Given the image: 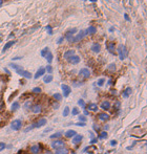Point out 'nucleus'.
<instances>
[{
    "mask_svg": "<svg viewBox=\"0 0 147 154\" xmlns=\"http://www.w3.org/2000/svg\"><path fill=\"white\" fill-rule=\"evenodd\" d=\"M131 92H132V89L130 87H127V88H125V90L123 91V98H128L129 95L131 94Z\"/></svg>",
    "mask_w": 147,
    "mask_h": 154,
    "instance_id": "obj_21",
    "label": "nucleus"
},
{
    "mask_svg": "<svg viewBox=\"0 0 147 154\" xmlns=\"http://www.w3.org/2000/svg\"><path fill=\"white\" fill-rule=\"evenodd\" d=\"M45 71H47L48 73H52L53 72V67L51 66V64H48L46 67H45Z\"/></svg>",
    "mask_w": 147,
    "mask_h": 154,
    "instance_id": "obj_40",
    "label": "nucleus"
},
{
    "mask_svg": "<svg viewBox=\"0 0 147 154\" xmlns=\"http://www.w3.org/2000/svg\"><path fill=\"white\" fill-rule=\"evenodd\" d=\"M14 44H15V41H8V42L5 44V45H4V47L2 48V52H5V51L8 49V48L12 47L13 45H14Z\"/></svg>",
    "mask_w": 147,
    "mask_h": 154,
    "instance_id": "obj_22",
    "label": "nucleus"
},
{
    "mask_svg": "<svg viewBox=\"0 0 147 154\" xmlns=\"http://www.w3.org/2000/svg\"><path fill=\"white\" fill-rule=\"evenodd\" d=\"M44 73H45V68H44V67H40L37 70V72L35 73V79H39L40 77L44 76Z\"/></svg>",
    "mask_w": 147,
    "mask_h": 154,
    "instance_id": "obj_14",
    "label": "nucleus"
},
{
    "mask_svg": "<svg viewBox=\"0 0 147 154\" xmlns=\"http://www.w3.org/2000/svg\"><path fill=\"white\" fill-rule=\"evenodd\" d=\"M108 129H109V126H108V125H105V126H104V131L108 130Z\"/></svg>",
    "mask_w": 147,
    "mask_h": 154,
    "instance_id": "obj_51",
    "label": "nucleus"
},
{
    "mask_svg": "<svg viewBox=\"0 0 147 154\" xmlns=\"http://www.w3.org/2000/svg\"><path fill=\"white\" fill-rule=\"evenodd\" d=\"M45 29L47 30L48 35H53V27H52L51 25H47V26H45Z\"/></svg>",
    "mask_w": 147,
    "mask_h": 154,
    "instance_id": "obj_39",
    "label": "nucleus"
},
{
    "mask_svg": "<svg viewBox=\"0 0 147 154\" xmlns=\"http://www.w3.org/2000/svg\"><path fill=\"white\" fill-rule=\"evenodd\" d=\"M110 145L113 147H115L116 145H117V140H115V139H113V140H110Z\"/></svg>",
    "mask_w": 147,
    "mask_h": 154,
    "instance_id": "obj_45",
    "label": "nucleus"
},
{
    "mask_svg": "<svg viewBox=\"0 0 147 154\" xmlns=\"http://www.w3.org/2000/svg\"><path fill=\"white\" fill-rule=\"evenodd\" d=\"M2 4H3V0H0V7H1Z\"/></svg>",
    "mask_w": 147,
    "mask_h": 154,
    "instance_id": "obj_56",
    "label": "nucleus"
},
{
    "mask_svg": "<svg viewBox=\"0 0 147 154\" xmlns=\"http://www.w3.org/2000/svg\"><path fill=\"white\" fill-rule=\"evenodd\" d=\"M62 136V132H56V133H53L51 136H50V138L52 139H57V138H59Z\"/></svg>",
    "mask_w": 147,
    "mask_h": 154,
    "instance_id": "obj_26",
    "label": "nucleus"
},
{
    "mask_svg": "<svg viewBox=\"0 0 147 154\" xmlns=\"http://www.w3.org/2000/svg\"><path fill=\"white\" fill-rule=\"evenodd\" d=\"M86 36V34H85V30H80V32L78 33V35H76V36H74L73 38V40L72 42L73 43H76V42H79V41H81L82 39Z\"/></svg>",
    "mask_w": 147,
    "mask_h": 154,
    "instance_id": "obj_5",
    "label": "nucleus"
},
{
    "mask_svg": "<svg viewBox=\"0 0 147 154\" xmlns=\"http://www.w3.org/2000/svg\"><path fill=\"white\" fill-rule=\"evenodd\" d=\"M107 69H108V71H111V72L116 71V64H115V63L109 64V65H108V67H107Z\"/></svg>",
    "mask_w": 147,
    "mask_h": 154,
    "instance_id": "obj_32",
    "label": "nucleus"
},
{
    "mask_svg": "<svg viewBox=\"0 0 147 154\" xmlns=\"http://www.w3.org/2000/svg\"><path fill=\"white\" fill-rule=\"evenodd\" d=\"M107 49L110 54H115V44L113 42H109L107 44Z\"/></svg>",
    "mask_w": 147,
    "mask_h": 154,
    "instance_id": "obj_25",
    "label": "nucleus"
},
{
    "mask_svg": "<svg viewBox=\"0 0 147 154\" xmlns=\"http://www.w3.org/2000/svg\"><path fill=\"white\" fill-rule=\"evenodd\" d=\"M53 99L56 100V101H61L62 95H61V93H55V94H53Z\"/></svg>",
    "mask_w": 147,
    "mask_h": 154,
    "instance_id": "obj_33",
    "label": "nucleus"
},
{
    "mask_svg": "<svg viewBox=\"0 0 147 154\" xmlns=\"http://www.w3.org/2000/svg\"><path fill=\"white\" fill-rule=\"evenodd\" d=\"M10 66H11L13 69H15V71L18 73L19 76L23 77L25 79H30V78H32V73H30L29 71H28V70H24L23 68L21 67V66L17 65V64H14V63H11Z\"/></svg>",
    "mask_w": 147,
    "mask_h": 154,
    "instance_id": "obj_1",
    "label": "nucleus"
},
{
    "mask_svg": "<svg viewBox=\"0 0 147 154\" xmlns=\"http://www.w3.org/2000/svg\"><path fill=\"white\" fill-rule=\"evenodd\" d=\"M53 81V76L52 74H46V76H43V82L48 84V83H51Z\"/></svg>",
    "mask_w": 147,
    "mask_h": 154,
    "instance_id": "obj_24",
    "label": "nucleus"
},
{
    "mask_svg": "<svg viewBox=\"0 0 147 154\" xmlns=\"http://www.w3.org/2000/svg\"><path fill=\"white\" fill-rule=\"evenodd\" d=\"M61 89H62V94H63L64 98H67L69 95V93L72 92V89H70V87L66 84H62L61 85Z\"/></svg>",
    "mask_w": 147,
    "mask_h": 154,
    "instance_id": "obj_7",
    "label": "nucleus"
},
{
    "mask_svg": "<svg viewBox=\"0 0 147 154\" xmlns=\"http://www.w3.org/2000/svg\"><path fill=\"white\" fill-rule=\"evenodd\" d=\"M67 61L70 63V64H73V65H76V64H78L80 62V57L77 56V55H74L72 57H69V58L67 59Z\"/></svg>",
    "mask_w": 147,
    "mask_h": 154,
    "instance_id": "obj_10",
    "label": "nucleus"
},
{
    "mask_svg": "<svg viewBox=\"0 0 147 154\" xmlns=\"http://www.w3.org/2000/svg\"><path fill=\"white\" fill-rule=\"evenodd\" d=\"M109 32H110V33L114 32V27H110V28H109Z\"/></svg>",
    "mask_w": 147,
    "mask_h": 154,
    "instance_id": "obj_57",
    "label": "nucleus"
},
{
    "mask_svg": "<svg viewBox=\"0 0 147 154\" xmlns=\"http://www.w3.org/2000/svg\"><path fill=\"white\" fill-rule=\"evenodd\" d=\"M24 154H28V153H24Z\"/></svg>",
    "mask_w": 147,
    "mask_h": 154,
    "instance_id": "obj_61",
    "label": "nucleus"
},
{
    "mask_svg": "<svg viewBox=\"0 0 147 154\" xmlns=\"http://www.w3.org/2000/svg\"><path fill=\"white\" fill-rule=\"evenodd\" d=\"M30 109H32V112L33 113H36L37 114V113H40V112L42 111V106H41V105H39V104H35V105H33Z\"/></svg>",
    "mask_w": 147,
    "mask_h": 154,
    "instance_id": "obj_11",
    "label": "nucleus"
},
{
    "mask_svg": "<svg viewBox=\"0 0 147 154\" xmlns=\"http://www.w3.org/2000/svg\"><path fill=\"white\" fill-rule=\"evenodd\" d=\"M53 107H54L55 109H57L58 107H59V104H58L57 102H55V103H54V105H53Z\"/></svg>",
    "mask_w": 147,
    "mask_h": 154,
    "instance_id": "obj_46",
    "label": "nucleus"
},
{
    "mask_svg": "<svg viewBox=\"0 0 147 154\" xmlns=\"http://www.w3.org/2000/svg\"><path fill=\"white\" fill-rule=\"evenodd\" d=\"M64 145H65L64 142H62L61 139H56L52 143V148L54 149V150H59V149L64 148Z\"/></svg>",
    "mask_w": 147,
    "mask_h": 154,
    "instance_id": "obj_3",
    "label": "nucleus"
},
{
    "mask_svg": "<svg viewBox=\"0 0 147 154\" xmlns=\"http://www.w3.org/2000/svg\"><path fill=\"white\" fill-rule=\"evenodd\" d=\"M72 154H76V153H72Z\"/></svg>",
    "mask_w": 147,
    "mask_h": 154,
    "instance_id": "obj_60",
    "label": "nucleus"
},
{
    "mask_svg": "<svg viewBox=\"0 0 147 154\" xmlns=\"http://www.w3.org/2000/svg\"><path fill=\"white\" fill-rule=\"evenodd\" d=\"M118 54H119V58L120 60H125L126 57L128 56V51H127V48L124 46V45H120L118 47Z\"/></svg>",
    "mask_w": 147,
    "mask_h": 154,
    "instance_id": "obj_2",
    "label": "nucleus"
},
{
    "mask_svg": "<svg viewBox=\"0 0 147 154\" xmlns=\"http://www.w3.org/2000/svg\"><path fill=\"white\" fill-rule=\"evenodd\" d=\"M124 18H125V20H126V21H130V19H129V17H128V15H127V14H124Z\"/></svg>",
    "mask_w": 147,
    "mask_h": 154,
    "instance_id": "obj_47",
    "label": "nucleus"
},
{
    "mask_svg": "<svg viewBox=\"0 0 147 154\" xmlns=\"http://www.w3.org/2000/svg\"><path fill=\"white\" fill-rule=\"evenodd\" d=\"M104 84H105V79H104V78L99 79V80H98V82H97V85L99 86V87H102Z\"/></svg>",
    "mask_w": 147,
    "mask_h": 154,
    "instance_id": "obj_30",
    "label": "nucleus"
},
{
    "mask_svg": "<svg viewBox=\"0 0 147 154\" xmlns=\"http://www.w3.org/2000/svg\"><path fill=\"white\" fill-rule=\"evenodd\" d=\"M52 130V128H48V129H46V130H44V133H45V132H48V131H51Z\"/></svg>",
    "mask_w": 147,
    "mask_h": 154,
    "instance_id": "obj_55",
    "label": "nucleus"
},
{
    "mask_svg": "<svg viewBox=\"0 0 147 154\" xmlns=\"http://www.w3.org/2000/svg\"><path fill=\"white\" fill-rule=\"evenodd\" d=\"M83 139V135L82 134H76L73 137V144H79L81 143Z\"/></svg>",
    "mask_w": 147,
    "mask_h": 154,
    "instance_id": "obj_16",
    "label": "nucleus"
},
{
    "mask_svg": "<svg viewBox=\"0 0 147 154\" xmlns=\"http://www.w3.org/2000/svg\"><path fill=\"white\" fill-rule=\"evenodd\" d=\"M78 105L80 107H82V108H85V102H84L83 99H79L78 100Z\"/></svg>",
    "mask_w": 147,
    "mask_h": 154,
    "instance_id": "obj_36",
    "label": "nucleus"
},
{
    "mask_svg": "<svg viewBox=\"0 0 147 154\" xmlns=\"http://www.w3.org/2000/svg\"><path fill=\"white\" fill-rule=\"evenodd\" d=\"M89 1H91V2H95V1H96V0H89Z\"/></svg>",
    "mask_w": 147,
    "mask_h": 154,
    "instance_id": "obj_59",
    "label": "nucleus"
},
{
    "mask_svg": "<svg viewBox=\"0 0 147 154\" xmlns=\"http://www.w3.org/2000/svg\"><path fill=\"white\" fill-rule=\"evenodd\" d=\"M100 107L103 109V110H109L110 109V107H111V104H110V102H108V101H103V102L101 103V105H100Z\"/></svg>",
    "mask_w": 147,
    "mask_h": 154,
    "instance_id": "obj_13",
    "label": "nucleus"
},
{
    "mask_svg": "<svg viewBox=\"0 0 147 154\" xmlns=\"http://www.w3.org/2000/svg\"><path fill=\"white\" fill-rule=\"evenodd\" d=\"M76 134H77V132H76L75 130H72V129H70V130H67V131L65 132V133H64V136H65V137H67V138H72V137H74Z\"/></svg>",
    "mask_w": 147,
    "mask_h": 154,
    "instance_id": "obj_18",
    "label": "nucleus"
},
{
    "mask_svg": "<svg viewBox=\"0 0 147 154\" xmlns=\"http://www.w3.org/2000/svg\"><path fill=\"white\" fill-rule=\"evenodd\" d=\"M21 58H22V57H15V58H14V59H13V60H14V61H15V60H19V59H21Z\"/></svg>",
    "mask_w": 147,
    "mask_h": 154,
    "instance_id": "obj_53",
    "label": "nucleus"
},
{
    "mask_svg": "<svg viewBox=\"0 0 147 154\" xmlns=\"http://www.w3.org/2000/svg\"><path fill=\"white\" fill-rule=\"evenodd\" d=\"M68 153V150L65 148H62V149H59V150H56V152L54 154H67Z\"/></svg>",
    "mask_w": 147,
    "mask_h": 154,
    "instance_id": "obj_28",
    "label": "nucleus"
},
{
    "mask_svg": "<svg viewBox=\"0 0 147 154\" xmlns=\"http://www.w3.org/2000/svg\"><path fill=\"white\" fill-rule=\"evenodd\" d=\"M87 110H88V111L97 112L98 110H99V107H98V105H97L96 103H90V104H88V106H87Z\"/></svg>",
    "mask_w": 147,
    "mask_h": 154,
    "instance_id": "obj_12",
    "label": "nucleus"
},
{
    "mask_svg": "<svg viewBox=\"0 0 147 154\" xmlns=\"http://www.w3.org/2000/svg\"><path fill=\"white\" fill-rule=\"evenodd\" d=\"M29 102H26L25 105H24V108L26 109V108H29Z\"/></svg>",
    "mask_w": 147,
    "mask_h": 154,
    "instance_id": "obj_48",
    "label": "nucleus"
},
{
    "mask_svg": "<svg viewBox=\"0 0 147 154\" xmlns=\"http://www.w3.org/2000/svg\"><path fill=\"white\" fill-rule=\"evenodd\" d=\"M91 50L95 52V54H99L101 51V45L99 43H93L91 45Z\"/></svg>",
    "mask_w": 147,
    "mask_h": 154,
    "instance_id": "obj_15",
    "label": "nucleus"
},
{
    "mask_svg": "<svg viewBox=\"0 0 147 154\" xmlns=\"http://www.w3.org/2000/svg\"><path fill=\"white\" fill-rule=\"evenodd\" d=\"M22 126V122L21 120H14L11 123V128L14 130V131H18Z\"/></svg>",
    "mask_w": 147,
    "mask_h": 154,
    "instance_id": "obj_6",
    "label": "nucleus"
},
{
    "mask_svg": "<svg viewBox=\"0 0 147 154\" xmlns=\"http://www.w3.org/2000/svg\"><path fill=\"white\" fill-rule=\"evenodd\" d=\"M107 136H108V134H107V132L106 131H102L101 133H100V135H99V139H105V138H107Z\"/></svg>",
    "mask_w": 147,
    "mask_h": 154,
    "instance_id": "obj_29",
    "label": "nucleus"
},
{
    "mask_svg": "<svg viewBox=\"0 0 147 154\" xmlns=\"http://www.w3.org/2000/svg\"><path fill=\"white\" fill-rule=\"evenodd\" d=\"M46 123H47L46 118L41 117V118H39V120L35 123V124H33V125H34V128H40V127H43L44 125L46 124Z\"/></svg>",
    "mask_w": 147,
    "mask_h": 154,
    "instance_id": "obj_8",
    "label": "nucleus"
},
{
    "mask_svg": "<svg viewBox=\"0 0 147 154\" xmlns=\"http://www.w3.org/2000/svg\"><path fill=\"white\" fill-rule=\"evenodd\" d=\"M32 129H34V125H30L29 127H26V129L24 130V132H29V131H30Z\"/></svg>",
    "mask_w": 147,
    "mask_h": 154,
    "instance_id": "obj_42",
    "label": "nucleus"
},
{
    "mask_svg": "<svg viewBox=\"0 0 147 154\" xmlns=\"http://www.w3.org/2000/svg\"><path fill=\"white\" fill-rule=\"evenodd\" d=\"M88 115V111H86V110H84V116Z\"/></svg>",
    "mask_w": 147,
    "mask_h": 154,
    "instance_id": "obj_54",
    "label": "nucleus"
},
{
    "mask_svg": "<svg viewBox=\"0 0 147 154\" xmlns=\"http://www.w3.org/2000/svg\"><path fill=\"white\" fill-rule=\"evenodd\" d=\"M78 121L81 123H85L86 122V116L84 115H78Z\"/></svg>",
    "mask_w": 147,
    "mask_h": 154,
    "instance_id": "obj_37",
    "label": "nucleus"
},
{
    "mask_svg": "<svg viewBox=\"0 0 147 154\" xmlns=\"http://www.w3.org/2000/svg\"><path fill=\"white\" fill-rule=\"evenodd\" d=\"M93 143H97V138H91L90 144H93Z\"/></svg>",
    "mask_w": 147,
    "mask_h": 154,
    "instance_id": "obj_50",
    "label": "nucleus"
},
{
    "mask_svg": "<svg viewBox=\"0 0 147 154\" xmlns=\"http://www.w3.org/2000/svg\"><path fill=\"white\" fill-rule=\"evenodd\" d=\"M75 125H76V126H82V127H84V126H85L86 124H85V123H81V122H78V123H76Z\"/></svg>",
    "mask_w": 147,
    "mask_h": 154,
    "instance_id": "obj_43",
    "label": "nucleus"
},
{
    "mask_svg": "<svg viewBox=\"0 0 147 154\" xmlns=\"http://www.w3.org/2000/svg\"><path fill=\"white\" fill-rule=\"evenodd\" d=\"M4 71H5V72H6L7 74H11V72L8 71V69H7V68H4Z\"/></svg>",
    "mask_w": 147,
    "mask_h": 154,
    "instance_id": "obj_52",
    "label": "nucleus"
},
{
    "mask_svg": "<svg viewBox=\"0 0 147 154\" xmlns=\"http://www.w3.org/2000/svg\"><path fill=\"white\" fill-rule=\"evenodd\" d=\"M78 74H79V77L82 78V79H88L90 77V70L87 69V68H82V69L79 70Z\"/></svg>",
    "mask_w": 147,
    "mask_h": 154,
    "instance_id": "obj_4",
    "label": "nucleus"
},
{
    "mask_svg": "<svg viewBox=\"0 0 147 154\" xmlns=\"http://www.w3.org/2000/svg\"><path fill=\"white\" fill-rule=\"evenodd\" d=\"M85 30V34H86V36L87 35H93L96 32H97V29H96V27L95 26H89L88 28H86V29H84Z\"/></svg>",
    "mask_w": 147,
    "mask_h": 154,
    "instance_id": "obj_19",
    "label": "nucleus"
},
{
    "mask_svg": "<svg viewBox=\"0 0 147 154\" xmlns=\"http://www.w3.org/2000/svg\"><path fill=\"white\" fill-rule=\"evenodd\" d=\"M33 93H41V88L40 87H35V88H33Z\"/></svg>",
    "mask_w": 147,
    "mask_h": 154,
    "instance_id": "obj_38",
    "label": "nucleus"
},
{
    "mask_svg": "<svg viewBox=\"0 0 147 154\" xmlns=\"http://www.w3.org/2000/svg\"><path fill=\"white\" fill-rule=\"evenodd\" d=\"M63 40H64V37H60L59 39H58V41H57V43H58V44H61L62 42H63Z\"/></svg>",
    "mask_w": 147,
    "mask_h": 154,
    "instance_id": "obj_44",
    "label": "nucleus"
},
{
    "mask_svg": "<svg viewBox=\"0 0 147 154\" xmlns=\"http://www.w3.org/2000/svg\"><path fill=\"white\" fill-rule=\"evenodd\" d=\"M45 59H46V61H47L48 64H51V63L53 62V54H52L51 51H48V54L45 56Z\"/></svg>",
    "mask_w": 147,
    "mask_h": 154,
    "instance_id": "obj_27",
    "label": "nucleus"
},
{
    "mask_svg": "<svg viewBox=\"0 0 147 154\" xmlns=\"http://www.w3.org/2000/svg\"><path fill=\"white\" fill-rule=\"evenodd\" d=\"M116 108H117V109L120 108V102H116Z\"/></svg>",
    "mask_w": 147,
    "mask_h": 154,
    "instance_id": "obj_49",
    "label": "nucleus"
},
{
    "mask_svg": "<svg viewBox=\"0 0 147 154\" xmlns=\"http://www.w3.org/2000/svg\"><path fill=\"white\" fill-rule=\"evenodd\" d=\"M74 55H76L75 54V50L74 49H69V50H66L65 52H64V58L65 59H68L69 57H72V56H74Z\"/></svg>",
    "mask_w": 147,
    "mask_h": 154,
    "instance_id": "obj_23",
    "label": "nucleus"
},
{
    "mask_svg": "<svg viewBox=\"0 0 147 154\" xmlns=\"http://www.w3.org/2000/svg\"><path fill=\"white\" fill-rule=\"evenodd\" d=\"M45 154H54V153H53V152H51V151H47Z\"/></svg>",
    "mask_w": 147,
    "mask_h": 154,
    "instance_id": "obj_58",
    "label": "nucleus"
},
{
    "mask_svg": "<svg viewBox=\"0 0 147 154\" xmlns=\"http://www.w3.org/2000/svg\"><path fill=\"white\" fill-rule=\"evenodd\" d=\"M5 148H6V145L4 144L3 142H0V152H1L2 150H4Z\"/></svg>",
    "mask_w": 147,
    "mask_h": 154,
    "instance_id": "obj_41",
    "label": "nucleus"
},
{
    "mask_svg": "<svg viewBox=\"0 0 147 154\" xmlns=\"http://www.w3.org/2000/svg\"><path fill=\"white\" fill-rule=\"evenodd\" d=\"M98 118H99L101 122H107L108 120H110V116H109V114H107L106 112H101L98 114Z\"/></svg>",
    "mask_w": 147,
    "mask_h": 154,
    "instance_id": "obj_9",
    "label": "nucleus"
},
{
    "mask_svg": "<svg viewBox=\"0 0 147 154\" xmlns=\"http://www.w3.org/2000/svg\"><path fill=\"white\" fill-rule=\"evenodd\" d=\"M19 108H20L19 102H14V103L11 105V110H12L13 112H15V111H17V110H19Z\"/></svg>",
    "mask_w": 147,
    "mask_h": 154,
    "instance_id": "obj_20",
    "label": "nucleus"
},
{
    "mask_svg": "<svg viewBox=\"0 0 147 154\" xmlns=\"http://www.w3.org/2000/svg\"><path fill=\"white\" fill-rule=\"evenodd\" d=\"M69 111H70V110H69V107L66 106V107L64 108V110H63V113H62V115H63V116H67L68 114H69Z\"/></svg>",
    "mask_w": 147,
    "mask_h": 154,
    "instance_id": "obj_35",
    "label": "nucleus"
},
{
    "mask_svg": "<svg viewBox=\"0 0 147 154\" xmlns=\"http://www.w3.org/2000/svg\"><path fill=\"white\" fill-rule=\"evenodd\" d=\"M79 112H80V110L78 107H74L72 109V114L73 115H79Z\"/></svg>",
    "mask_w": 147,
    "mask_h": 154,
    "instance_id": "obj_34",
    "label": "nucleus"
},
{
    "mask_svg": "<svg viewBox=\"0 0 147 154\" xmlns=\"http://www.w3.org/2000/svg\"><path fill=\"white\" fill-rule=\"evenodd\" d=\"M29 151H30V153H32V154H38V153H39V151H40V147H39V145H37V144L33 145V146L30 147Z\"/></svg>",
    "mask_w": 147,
    "mask_h": 154,
    "instance_id": "obj_17",
    "label": "nucleus"
},
{
    "mask_svg": "<svg viewBox=\"0 0 147 154\" xmlns=\"http://www.w3.org/2000/svg\"><path fill=\"white\" fill-rule=\"evenodd\" d=\"M48 51H50V48H48V47H44V49L41 50V56L43 57V58H45V56L48 54Z\"/></svg>",
    "mask_w": 147,
    "mask_h": 154,
    "instance_id": "obj_31",
    "label": "nucleus"
}]
</instances>
